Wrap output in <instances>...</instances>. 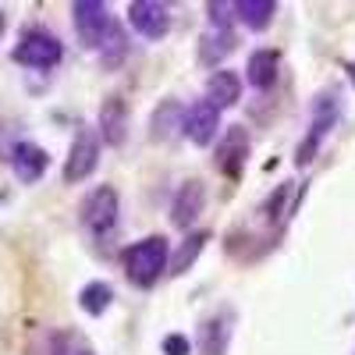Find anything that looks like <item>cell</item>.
Wrapping results in <instances>:
<instances>
[{
	"label": "cell",
	"mask_w": 355,
	"mask_h": 355,
	"mask_svg": "<svg viewBox=\"0 0 355 355\" xmlns=\"http://www.w3.org/2000/svg\"><path fill=\"white\" fill-rule=\"evenodd\" d=\"M121 263H125V277L135 288H153L160 281V274L167 270V263H171L167 239H164V234H150V239L128 245Z\"/></svg>",
	"instance_id": "6da1fadb"
},
{
	"label": "cell",
	"mask_w": 355,
	"mask_h": 355,
	"mask_svg": "<svg viewBox=\"0 0 355 355\" xmlns=\"http://www.w3.org/2000/svg\"><path fill=\"white\" fill-rule=\"evenodd\" d=\"M71 15H75V33H78L82 46L96 50V53L121 33V25L114 21V15L107 11V4H100V0H78L71 8Z\"/></svg>",
	"instance_id": "7a4b0ae2"
},
{
	"label": "cell",
	"mask_w": 355,
	"mask_h": 355,
	"mask_svg": "<svg viewBox=\"0 0 355 355\" xmlns=\"http://www.w3.org/2000/svg\"><path fill=\"white\" fill-rule=\"evenodd\" d=\"M15 61L25 64V68H36V71H46V68H57L64 57V46L57 36H50L46 28H25L18 46H15Z\"/></svg>",
	"instance_id": "3957f363"
},
{
	"label": "cell",
	"mask_w": 355,
	"mask_h": 355,
	"mask_svg": "<svg viewBox=\"0 0 355 355\" xmlns=\"http://www.w3.org/2000/svg\"><path fill=\"white\" fill-rule=\"evenodd\" d=\"M78 214H82V227H85V231H93L96 239L110 234L114 224H117V214H121V202H117L114 185H100V189H93V192L82 199Z\"/></svg>",
	"instance_id": "277c9868"
},
{
	"label": "cell",
	"mask_w": 355,
	"mask_h": 355,
	"mask_svg": "<svg viewBox=\"0 0 355 355\" xmlns=\"http://www.w3.org/2000/svg\"><path fill=\"white\" fill-rule=\"evenodd\" d=\"M96 164H100V135L93 128H78L75 139H71V150L64 157L61 178L68 185H78V182H85V178L96 171Z\"/></svg>",
	"instance_id": "5b68a950"
},
{
	"label": "cell",
	"mask_w": 355,
	"mask_h": 355,
	"mask_svg": "<svg viewBox=\"0 0 355 355\" xmlns=\"http://www.w3.org/2000/svg\"><path fill=\"white\" fill-rule=\"evenodd\" d=\"M128 21H132L135 33L150 43L164 40L167 28H171L167 4H160V0H135V4H128Z\"/></svg>",
	"instance_id": "8992f818"
},
{
	"label": "cell",
	"mask_w": 355,
	"mask_h": 355,
	"mask_svg": "<svg viewBox=\"0 0 355 355\" xmlns=\"http://www.w3.org/2000/svg\"><path fill=\"white\" fill-rule=\"evenodd\" d=\"M217 167H220V174H227V178H239L242 174V167H245V160H249V132L242 128V125H234V128H227L224 132V139L217 142Z\"/></svg>",
	"instance_id": "52a82bcc"
},
{
	"label": "cell",
	"mask_w": 355,
	"mask_h": 355,
	"mask_svg": "<svg viewBox=\"0 0 355 355\" xmlns=\"http://www.w3.org/2000/svg\"><path fill=\"white\" fill-rule=\"evenodd\" d=\"M202 202H206V185L199 178H189L185 185H178L174 202H171V224L174 227H192L196 217L202 214Z\"/></svg>",
	"instance_id": "ba28073f"
},
{
	"label": "cell",
	"mask_w": 355,
	"mask_h": 355,
	"mask_svg": "<svg viewBox=\"0 0 355 355\" xmlns=\"http://www.w3.org/2000/svg\"><path fill=\"white\" fill-rule=\"evenodd\" d=\"M217 128H220V110L210 100H199V103L189 107V114H185V135H189V142L210 146L217 139Z\"/></svg>",
	"instance_id": "9c48e42d"
},
{
	"label": "cell",
	"mask_w": 355,
	"mask_h": 355,
	"mask_svg": "<svg viewBox=\"0 0 355 355\" xmlns=\"http://www.w3.org/2000/svg\"><path fill=\"white\" fill-rule=\"evenodd\" d=\"M231 334H234V313L231 309H220L217 316L202 320V327H199V348H202V355H227Z\"/></svg>",
	"instance_id": "30bf717a"
},
{
	"label": "cell",
	"mask_w": 355,
	"mask_h": 355,
	"mask_svg": "<svg viewBox=\"0 0 355 355\" xmlns=\"http://www.w3.org/2000/svg\"><path fill=\"white\" fill-rule=\"evenodd\" d=\"M185 107L182 100H160L157 110L150 114V139L153 142H171L178 132H185Z\"/></svg>",
	"instance_id": "8fae6325"
},
{
	"label": "cell",
	"mask_w": 355,
	"mask_h": 355,
	"mask_svg": "<svg viewBox=\"0 0 355 355\" xmlns=\"http://www.w3.org/2000/svg\"><path fill=\"white\" fill-rule=\"evenodd\" d=\"M100 139L107 146H121L128 139V103L121 96H107L100 103Z\"/></svg>",
	"instance_id": "7c38bea8"
},
{
	"label": "cell",
	"mask_w": 355,
	"mask_h": 355,
	"mask_svg": "<svg viewBox=\"0 0 355 355\" xmlns=\"http://www.w3.org/2000/svg\"><path fill=\"white\" fill-rule=\"evenodd\" d=\"M11 167L18 174V182L33 185V182H40V178L46 174L50 157H46L43 146H36V142H18L15 150H11Z\"/></svg>",
	"instance_id": "4fadbf2b"
},
{
	"label": "cell",
	"mask_w": 355,
	"mask_h": 355,
	"mask_svg": "<svg viewBox=\"0 0 355 355\" xmlns=\"http://www.w3.org/2000/svg\"><path fill=\"white\" fill-rule=\"evenodd\" d=\"M206 100H210L217 110L234 107L242 100V78L234 71H227V68H217L210 78H206Z\"/></svg>",
	"instance_id": "5bb4252c"
},
{
	"label": "cell",
	"mask_w": 355,
	"mask_h": 355,
	"mask_svg": "<svg viewBox=\"0 0 355 355\" xmlns=\"http://www.w3.org/2000/svg\"><path fill=\"white\" fill-rule=\"evenodd\" d=\"M277 61H281L277 50H270V46H266V50H256V53L249 57V64H245L249 85L259 89V93H263V89H270V85L277 82Z\"/></svg>",
	"instance_id": "9a60e30c"
},
{
	"label": "cell",
	"mask_w": 355,
	"mask_h": 355,
	"mask_svg": "<svg viewBox=\"0 0 355 355\" xmlns=\"http://www.w3.org/2000/svg\"><path fill=\"white\" fill-rule=\"evenodd\" d=\"M206 242H210V231H189L182 242H178L174 256H171V274H189L192 270V263L199 259V252L206 249Z\"/></svg>",
	"instance_id": "2e32d148"
},
{
	"label": "cell",
	"mask_w": 355,
	"mask_h": 355,
	"mask_svg": "<svg viewBox=\"0 0 355 355\" xmlns=\"http://www.w3.org/2000/svg\"><path fill=\"white\" fill-rule=\"evenodd\" d=\"M274 11H277L274 0H234V18L252 33H263L274 21Z\"/></svg>",
	"instance_id": "e0dca14e"
},
{
	"label": "cell",
	"mask_w": 355,
	"mask_h": 355,
	"mask_svg": "<svg viewBox=\"0 0 355 355\" xmlns=\"http://www.w3.org/2000/svg\"><path fill=\"white\" fill-rule=\"evenodd\" d=\"M110 302H114V291H110V284H103V281H93V284H85V288L78 291V306H82V313H89V316H103V313L110 309Z\"/></svg>",
	"instance_id": "ac0fdd59"
},
{
	"label": "cell",
	"mask_w": 355,
	"mask_h": 355,
	"mask_svg": "<svg viewBox=\"0 0 355 355\" xmlns=\"http://www.w3.org/2000/svg\"><path fill=\"white\" fill-rule=\"evenodd\" d=\"M234 46H239V40H234V28H214V33L202 36V61H220L224 53H231Z\"/></svg>",
	"instance_id": "d6986e66"
},
{
	"label": "cell",
	"mask_w": 355,
	"mask_h": 355,
	"mask_svg": "<svg viewBox=\"0 0 355 355\" xmlns=\"http://www.w3.org/2000/svg\"><path fill=\"white\" fill-rule=\"evenodd\" d=\"M50 348H53V355H96L93 345H89L78 331H57V334H50Z\"/></svg>",
	"instance_id": "ffe728a7"
},
{
	"label": "cell",
	"mask_w": 355,
	"mask_h": 355,
	"mask_svg": "<svg viewBox=\"0 0 355 355\" xmlns=\"http://www.w3.org/2000/svg\"><path fill=\"white\" fill-rule=\"evenodd\" d=\"M128 57V36L125 33H117L103 50H100V61H103V68H114V64H121Z\"/></svg>",
	"instance_id": "44dd1931"
},
{
	"label": "cell",
	"mask_w": 355,
	"mask_h": 355,
	"mask_svg": "<svg viewBox=\"0 0 355 355\" xmlns=\"http://www.w3.org/2000/svg\"><path fill=\"white\" fill-rule=\"evenodd\" d=\"M288 196H291V182H284V185H277V189H274V196L263 202V214H266V220H277L281 214H288V210H284Z\"/></svg>",
	"instance_id": "7402d4cb"
},
{
	"label": "cell",
	"mask_w": 355,
	"mask_h": 355,
	"mask_svg": "<svg viewBox=\"0 0 355 355\" xmlns=\"http://www.w3.org/2000/svg\"><path fill=\"white\" fill-rule=\"evenodd\" d=\"M206 18H210L214 28H231V21H234V4H220V0H210V4H206Z\"/></svg>",
	"instance_id": "603a6c76"
},
{
	"label": "cell",
	"mask_w": 355,
	"mask_h": 355,
	"mask_svg": "<svg viewBox=\"0 0 355 355\" xmlns=\"http://www.w3.org/2000/svg\"><path fill=\"white\" fill-rule=\"evenodd\" d=\"M160 348H164V355H189L192 352V341L185 334H167L160 341Z\"/></svg>",
	"instance_id": "cb8c5ba5"
},
{
	"label": "cell",
	"mask_w": 355,
	"mask_h": 355,
	"mask_svg": "<svg viewBox=\"0 0 355 355\" xmlns=\"http://www.w3.org/2000/svg\"><path fill=\"white\" fill-rule=\"evenodd\" d=\"M345 71H348V82L355 85V61H348V64H345Z\"/></svg>",
	"instance_id": "d4e9b609"
},
{
	"label": "cell",
	"mask_w": 355,
	"mask_h": 355,
	"mask_svg": "<svg viewBox=\"0 0 355 355\" xmlns=\"http://www.w3.org/2000/svg\"><path fill=\"white\" fill-rule=\"evenodd\" d=\"M4 25H8V18H4V11H0V36H4Z\"/></svg>",
	"instance_id": "484cf974"
}]
</instances>
